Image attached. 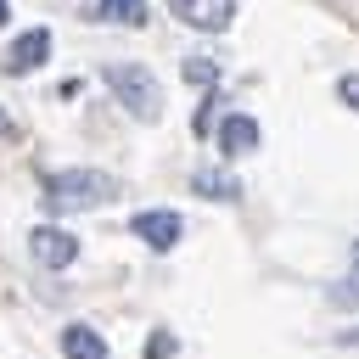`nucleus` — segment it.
Returning <instances> with one entry per match:
<instances>
[{"instance_id":"2","label":"nucleus","mask_w":359,"mask_h":359,"mask_svg":"<svg viewBox=\"0 0 359 359\" xmlns=\"http://www.w3.org/2000/svg\"><path fill=\"white\" fill-rule=\"evenodd\" d=\"M107 84H112V95L123 101L129 118H140V123H157V118H163V84H157L140 62H112V67H107Z\"/></svg>"},{"instance_id":"4","label":"nucleus","mask_w":359,"mask_h":359,"mask_svg":"<svg viewBox=\"0 0 359 359\" xmlns=\"http://www.w3.org/2000/svg\"><path fill=\"white\" fill-rule=\"evenodd\" d=\"M168 11L185 28H202V34H224L236 22V0H168Z\"/></svg>"},{"instance_id":"3","label":"nucleus","mask_w":359,"mask_h":359,"mask_svg":"<svg viewBox=\"0 0 359 359\" xmlns=\"http://www.w3.org/2000/svg\"><path fill=\"white\" fill-rule=\"evenodd\" d=\"M28 252H34V264H45V269H67V264L79 258V236H67L62 224H34V230H28Z\"/></svg>"},{"instance_id":"6","label":"nucleus","mask_w":359,"mask_h":359,"mask_svg":"<svg viewBox=\"0 0 359 359\" xmlns=\"http://www.w3.org/2000/svg\"><path fill=\"white\" fill-rule=\"evenodd\" d=\"M129 230H135L151 252H168V247L180 241V230H185V224H180V213H168V208H146V213H135V219H129Z\"/></svg>"},{"instance_id":"16","label":"nucleus","mask_w":359,"mask_h":359,"mask_svg":"<svg viewBox=\"0 0 359 359\" xmlns=\"http://www.w3.org/2000/svg\"><path fill=\"white\" fill-rule=\"evenodd\" d=\"M342 342H348V348H353V342H359V325H353V331H342Z\"/></svg>"},{"instance_id":"7","label":"nucleus","mask_w":359,"mask_h":359,"mask_svg":"<svg viewBox=\"0 0 359 359\" xmlns=\"http://www.w3.org/2000/svg\"><path fill=\"white\" fill-rule=\"evenodd\" d=\"M258 140H264V129H258V118H247V112H230V118L219 123V151H224V157L258 151Z\"/></svg>"},{"instance_id":"14","label":"nucleus","mask_w":359,"mask_h":359,"mask_svg":"<svg viewBox=\"0 0 359 359\" xmlns=\"http://www.w3.org/2000/svg\"><path fill=\"white\" fill-rule=\"evenodd\" d=\"M6 22H11V0H0V28H6Z\"/></svg>"},{"instance_id":"15","label":"nucleus","mask_w":359,"mask_h":359,"mask_svg":"<svg viewBox=\"0 0 359 359\" xmlns=\"http://www.w3.org/2000/svg\"><path fill=\"white\" fill-rule=\"evenodd\" d=\"M0 135H11V118H6V107H0Z\"/></svg>"},{"instance_id":"17","label":"nucleus","mask_w":359,"mask_h":359,"mask_svg":"<svg viewBox=\"0 0 359 359\" xmlns=\"http://www.w3.org/2000/svg\"><path fill=\"white\" fill-rule=\"evenodd\" d=\"M353 264H359V241H353Z\"/></svg>"},{"instance_id":"11","label":"nucleus","mask_w":359,"mask_h":359,"mask_svg":"<svg viewBox=\"0 0 359 359\" xmlns=\"http://www.w3.org/2000/svg\"><path fill=\"white\" fill-rule=\"evenodd\" d=\"M185 79H191V84H219V62H208V56H185Z\"/></svg>"},{"instance_id":"9","label":"nucleus","mask_w":359,"mask_h":359,"mask_svg":"<svg viewBox=\"0 0 359 359\" xmlns=\"http://www.w3.org/2000/svg\"><path fill=\"white\" fill-rule=\"evenodd\" d=\"M95 17H101V22H123V28H146L151 6H146V0H101Z\"/></svg>"},{"instance_id":"12","label":"nucleus","mask_w":359,"mask_h":359,"mask_svg":"<svg viewBox=\"0 0 359 359\" xmlns=\"http://www.w3.org/2000/svg\"><path fill=\"white\" fill-rule=\"evenodd\" d=\"M146 359H174V337H168V331H151V342H146Z\"/></svg>"},{"instance_id":"5","label":"nucleus","mask_w":359,"mask_h":359,"mask_svg":"<svg viewBox=\"0 0 359 359\" xmlns=\"http://www.w3.org/2000/svg\"><path fill=\"white\" fill-rule=\"evenodd\" d=\"M45 62H50V28H28V34H17L11 50L0 56V67H6L11 79L34 73V67H45Z\"/></svg>"},{"instance_id":"13","label":"nucleus","mask_w":359,"mask_h":359,"mask_svg":"<svg viewBox=\"0 0 359 359\" xmlns=\"http://www.w3.org/2000/svg\"><path fill=\"white\" fill-rule=\"evenodd\" d=\"M337 101H348V107L359 112V73H342V79H337Z\"/></svg>"},{"instance_id":"1","label":"nucleus","mask_w":359,"mask_h":359,"mask_svg":"<svg viewBox=\"0 0 359 359\" xmlns=\"http://www.w3.org/2000/svg\"><path fill=\"white\" fill-rule=\"evenodd\" d=\"M118 196V180L101 168H56L45 174V202L50 208H107Z\"/></svg>"},{"instance_id":"8","label":"nucleus","mask_w":359,"mask_h":359,"mask_svg":"<svg viewBox=\"0 0 359 359\" xmlns=\"http://www.w3.org/2000/svg\"><path fill=\"white\" fill-rule=\"evenodd\" d=\"M62 353L67 359H107V342L95 325H62Z\"/></svg>"},{"instance_id":"10","label":"nucleus","mask_w":359,"mask_h":359,"mask_svg":"<svg viewBox=\"0 0 359 359\" xmlns=\"http://www.w3.org/2000/svg\"><path fill=\"white\" fill-rule=\"evenodd\" d=\"M191 185H196L202 196H213V202H236V196H241V185H236L230 174H219V168H202Z\"/></svg>"}]
</instances>
